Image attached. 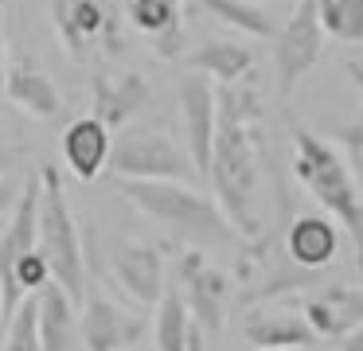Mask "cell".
Returning <instances> with one entry per match:
<instances>
[{
	"mask_svg": "<svg viewBox=\"0 0 363 351\" xmlns=\"http://www.w3.org/2000/svg\"><path fill=\"white\" fill-rule=\"evenodd\" d=\"M340 145H344L352 156H363V121L359 125H344V129H340Z\"/></svg>",
	"mask_w": 363,
	"mask_h": 351,
	"instance_id": "484cf974",
	"label": "cell"
},
{
	"mask_svg": "<svg viewBox=\"0 0 363 351\" xmlns=\"http://www.w3.org/2000/svg\"><path fill=\"white\" fill-rule=\"evenodd\" d=\"M16 199H20V179L16 176H4V179H0V218L12 215Z\"/></svg>",
	"mask_w": 363,
	"mask_h": 351,
	"instance_id": "d4e9b609",
	"label": "cell"
},
{
	"mask_svg": "<svg viewBox=\"0 0 363 351\" xmlns=\"http://www.w3.org/2000/svg\"><path fill=\"white\" fill-rule=\"evenodd\" d=\"M301 316L313 328L316 340H344L352 328L363 324V285L347 289V285H324L313 289L301 304Z\"/></svg>",
	"mask_w": 363,
	"mask_h": 351,
	"instance_id": "4fadbf2b",
	"label": "cell"
},
{
	"mask_svg": "<svg viewBox=\"0 0 363 351\" xmlns=\"http://www.w3.org/2000/svg\"><path fill=\"white\" fill-rule=\"evenodd\" d=\"M40 226H35V250L48 262L51 281L71 296V304L79 308L86 296V254H82V230L79 218L71 211L63 187V172L43 164L40 172Z\"/></svg>",
	"mask_w": 363,
	"mask_h": 351,
	"instance_id": "277c9868",
	"label": "cell"
},
{
	"mask_svg": "<svg viewBox=\"0 0 363 351\" xmlns=\"http://www.w3.org/2000/svg\"><path fill=\"white\" fill-rule=\"evenodd\" d=\"M289 148H293V176L297 184L328 211L332 223H340L347 230L355 246V273L363 285V184L352 172V164L336 152L324 137H316L313 129L293 121L289 125Z\"/></svg>",
	"mask_w": 363,
	"mask_h": 351,
	"instance_id": "7a4b0ae2",
	"label": "cell"
},
{
	"mask_svg": "<svg viewBox=\"0 0 363 351\" xmlns=\"http://www.w3.org/2000/svg\"><path fill=\"white\" fill-rule=\"evenodd\" d=\"M0 351H43L40 347V324H35V296H28L16 308V316L4 324Z\"/></svg>",
	"mask_w": 363,
	"mask_h": 351,
	"instance_id": "cb8c5ba5",
	"label": "cell"
},
{
	"mask_svg": "<svg viewBox=\"0 0 363 351\" xmlns=\"http://www.w3.org/2000/svg\"><path fill=\"white\" fill-rule=\"evenodd\" d=\"M266 168V137H262V106L254 86H219L215 90V140L207 179L215 187V207L223 211L238 238H262L258 184Z\"/></svg>",
	"mask_w": 363,
	"mask_h": 351,
	"instance_id": "6da1fadb",
	"label": "cell"
},
{
	"mask_svg": "<svg viewBox=\"0 0 363 351\" xmlns=\"http://www.w3.org/2000/svg\"><path fill=\"white\" fill-rule=\"evenodd\" d=\"M35 226H40V176H28L20 184V199L9 215V226L0 234V308H4V324L16 316V308L28 301L16 289V265L28 254H35Z\"/></svg>",
	"mask_w": 363,
	"mask_h": 351,
	"instance_id": "52a82bcc",
	"label": "cell"
},
{
	"mask_svg": "<svg viewBox=\"0 0 363 351\" xmlns=\"http://www.w3.org/2000/svg\"><path fill=\"white\" fill-rule=\"evenodd\" d=\"M176 277H180V289H176V293L184 296V308H188L191 324L203 335L223 332L227 301H230V277L227 273L207 262L203 250H184L180 262H176Z\"/></svg>",
	"mask_w": 363,
	"mask_h": 351,
	"instance_id": "ba28073f",
	"label": "cell"
},
{
	"mask_svg": "<svg viewBox=\"0 0 363 351\" xmlns=\"http://www.w3.org/2000/svg\"><path fill=\"white\" fill-rule=\"evenodd\" d=\"M90 98H94L90 117H98L113 133L125 121H133L137 109L149 101V82H145V74H133V70L129 74H94Z\"/></svg>",
	"mask_w": 363,
	"mask_h": 351,
	"instance_id": "d6986e66",
	"label": "cell"
},
{
	"mask_svg": "<svg viewBox=\"0 0 363 351\" xmlns=\"http://www.w3.org/2000/svg\"><path fill=\"white\" fill-rule=\"evenodd\" d=\"M59 148H63L67 172H71L74 179H82V184H90V179H98L106 168H110L113 133L106 129L98 117L86 113V117H74V121L63 129V140H59Z\"/></svg>",
	"mask_w": 363,
	"mask_h": 351,
	"instance_id": "9a60e30c",
	"label": "cell"
},
{
	"mask_svg": "<svg viewBox=\"0 0 363 351\" xmlns=\"http://www.w3.org/2000/svg\"><path fill=\"white\" fill-rule=\"evenodd\" d=\"M118 187L141 215L157 218L176 238L188 242V250L230 246L238 238L235 226L223 218V211L215 207L211 195L196 191L188 184H133V179H118Z\"/></svg>",
	"mask_w": 363,
	"mask_h": 351,
	"instance_id": "3957f363",
	"label": "cell"
},
{
	"mask_svg": "<svg viewBox=\"0 0 363 351\" xmlns=\"http://www.w3.org/2000/svg\"><path fill=\"white\" fill-rule=\"evenodd\" d=\"M0 332H4V308H0Z\"/></svg>",
	"mask_w": 363,
	"mask_h": 351,
	"instance_id": "4dcf8cb0",
	"label": "cell"
},
{
	"mask_svg": "<svg viewBox=\"0 0 363 351\" xmlns=\"http://www.w3.org/2000/svg\"><path fill=\"white\" fill-rule=\"evenodd\" d=\"M4 98L16 109H24L28 117H35V121H51V117H59V109H63L59 86L51 82L48 70H40L28 55H20V59L4 70Z\"/></svg>",
	"mask_w": 363,
	"mask_h": 351,
	"instance_id": "e0dca14e",
	"label": "cell"
},
{
	"mask_svg": "<svg viewBox=\"0 0 363 351\" xmlns=\"http://www.w3.org/2000/svg\"><path fill=\"white\" fill-rule=\"evenodd\" d=\"M110 269L118 289L141 308H157L164 296V254L149 242L121 238L110 250Z\"/></svg>",
	"mask_w": 363,
	"mask_h": 351,
	"instance_id": "7c38bea8",
	"label": "cell"
},
{
	"mask_svg": "<svg viewBox=\"0 0 363 351\" xmlns=\"http://www.w3.org/2000/svg\"><path fill=\"white\" fill-rule=\"evenodd\" d=\"M215 90L211 78L188 74L176 78V106H180V125H184V152L196 176H207L211 164V140H215Z\"/></svg>",
	"mask_w": 363,
	"mask_h": 351,
	"instance_id": "30bf717a",
	"label": "cell"
},
{
	"mask_svg": "<svg viewBox=\"0 0 363 351\" xmlns=\"http://www.w3.org/2000/svg\"><path fill=\"white\" fill-rule=\"evenodd\" d=\"M340 254V226L328 215H297L285 226V257L308 273H320Z\"/></svg>",
	"mask_w": 363,
	"mask_h": 351,
	"instance_id": "2e32d148",
	"label": "cell"
},
{
	"mask_svg": "<svg viewBox=\"0 0 363 351\" xmlns=\"http://www.w3.org/2000/svg\"><path fill=\"white\" fill-rule=\"evenodd\" d=\"M51 20L71 59H86L90 47H110L118 55V12L110 0H51Z\"/></svg>",
	"mask_w": 363,
	"mask_h": 351,
	"instance_id": "9c48e42d",
	"label": "cell"
},
{
	"mask_svg": "<svg viewBox=\"0 0 363 351\" xmlns=\"http://www.w3.org/2000/svg\"><path fill=\"white\" fill-rule=\"evenodd\" d=\"M188 70L211 78L219 86H238L246 74L254 70V51L242 43H230V39H207L196 51H188Z\"/></svg>",
	"mask_w": 363,
	"mask_h": 351,
	"instance_id": "ffe728a7",
	"label": "cell"
},
{
	"mask_svg": "<svg viewBox=\"0 0 363 351\" xmlns=\"http://www.w3.org/2000/svg\"><path fill=\"white\" fill-rule=\"evenodd\" d=\"M145 335V320L121 308L106 293H90L79 304V340L86 351H133Z\"/></svg>",
	"mask_w": 363,
	"mask_h": 351,
	"instance_id": "8fae6325",
	"label": "cell"
},
{
	"mask_svg": "<svg viewBox=\"0 0 363 351\" xmlns=\"http://www.w3.org/2000/svg\"><path fill=\"white\" fill-rule=\"evenodd\" d=\"M12 164H16V148L0 140V179H4V176H12Z\"/></svg>",
	"mask_w": 363,
	"mask_h": 351,
	"instance_id": "83f0119b",
	"label": "cell"
},
{
	"mask_svg": "<svg viewBox=\"0 0 363 351\" xmlns=\"http://www.w3.org/2000/svg\"><path fill=\"white\" fill-rule=\"evenodd\" d=\"M359 62H363V59H359Z\"/></svg>",
	"mask_w": 363,
	"mask_h": 351,
	"instance_id": "d6a6232c",
	"label": "cell"
},
{
	"mask_svg": "<svg viewBox=\"0 0 363 351\" xmlns=\"http://www.w3.org/2000/svg\"><path fill=\"white\" fill-rule=\"evenodd\" d=\"M35 324H40V347L43 351H67L74 343V328H79L74 304L55 281H48L35 293Z\"/></svg>",
	"mask_w": 363,
	"mask_h": 351,
	"instance_id": "44dd1931",
	"label": "cell"
},
{
	"mask_svg": "<svg viewBox=\"0 0 363 351\" xmlns=\"http://www.w3.org/2000/svg\"><path fill=\"white\" fill-rule=\"evenodd\" d=\"M129 23L145 35L157 59H180L188 43V23H184V0H129Z\"/></svg>",
	"mask_w": 363,
	"mask_h": 351,
	"instance_id": "5bb4252c",
	"label": "cell"
},
{
	"mask_svg": "<svg viewBox=\"0 0 363 351\" xmlns=\"http://www.w3.org/2000/svg\"><path fill=\"white\" fill-rule=\"evenodd\" d=\"M133 351H137V347H133Z\"/></svg>",
	"mask_w": 363,
	"mask_h": 351,
	"instance_id": "1f68e13d",
	"label": "cell"
},
{
	"mask_svg": "<svg viewBox=\"0 0 363 351\" xmlns=\"http://www.w3.org/2000/svg\"><path fill=\"white\" fill-rule=\"evenodd\" d=\"M316 20L328 39L363 47V0H316Z\"/></svg>",
	"mask_w": 363,
	"mask_h": 351,
	"instance_id": "603a6c76",
	"label": "cell"
},
{
	"mask_svg": "<svg viewBox=\"0 0 363 351\" xmlns=\"http://www.w3.org/2000/svg\"><path fill=\"white\" fill-rule=\"evenodd\" d=\"M191 4H199L207 16H215L250 39H274V16L258 0H191Z\"/></svg>",
	"mask_w": 363,
	"mask_h": 351,
	"instance_id": "7402d4cb",
	"label": "cell"
},
{
	"mask_svg": "<svg viewBox=\"0 0 363 351\" xmlns=\"http://www.w3.org/2000/svg\"><path fill=\"white\" fill-rule=\"evenodd\" d=\"M340 351H363V324L359 328H352V332L340 340Z\"/></svg>",
	"mask_w": 363,
	"mask_h": 351,
	"instance_id": "f1b7e54d",
	"label": "cell"
},
{
	"mask_svg": "<svg viewBox=\"0 0 363 351\" xmlns=\"http://www.w3.org/2000/svg\"><path fill=\"white\" fill-rule=\"evenodd\" d=\"M110 172L118 179H133V184H188L196 176L188 152L160 129H133L113 140Z\"/></svg>",
	"mask_w": 363,
	"mask_h": 351,
	"instance_id": "5b68a950",
	"label": "cell"
},
{
	"mask_svg": "<svg viewBox=\"0 0 363 351\" xmlns=\"http://www.w3.org/2000/svg\"><path fill=\"white\" fill-rule=\"evenodd\" d=\"M242 335L258 351H313L316 335L301 312L289 308H254L242 320Z\"/></svg>",
	"mask_w": 363,
	"mask_h": 351,
	"instance_id": "ac0fdd59",
	"label": "cell"
},
{
	"mask_svg": "<svg viewBox=\"0 0 363 351\" xmlns=\"http://www.w3.org/2000/svg\"><path fill=\"white\" fill-rule=\"evenodd\" d=\"M347 74H352V82L359 86V94H363V62H359V59L347 62Z\"/></svg>",
	"mask_w": 363,
	"mask_h": 351,
	"instance_id": "f546056e",
	"label": "cell"
},
{
	"mask_svg": "<svg viewBox=\"0 0 363 351\" xmlns=\"http://www.w3.org/2000/svg\"><path fill=\"white\" fill-rule=\"evenodd\" d=\"M4 70H9V47H4V0H0V98H4Z\"/></svg>",
	"mask_w": 363,
	"mask_h": 351,
	"instance_id": "4316f807",
	"label": "cell"
},
{
	"mask_svg": "<svg viewBox=\"0 0 363 351\" xmlns=\"http://www.w3.org/2000/svg\"><path fill=\"white\" fill-rule=\"evenodd\" d=\"M324 51V31L316 20V0H297L281 31H274V74L281 101L293 98L305 74L320 62Z\"/></svg>",
	"mask_w": 363,
	"mask_h": 351,
	"instance_id": "8992f818",
	"label": "cell"
}]
</instances>
